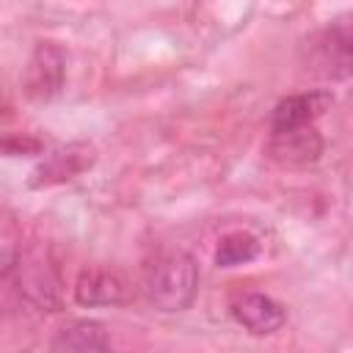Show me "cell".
Instances as JSON below:
<instances>
[{"instance_id":"cell-7","label":"cell","mask_w":353,"mask_h":353,"mask_svg":"<svg viewBox=\"0 0 353 353\" xmlns=\"http://www.w3.org/2000/svg\"><path fill=\"white\" fill-rule=\"evenodd\" d=\"M130 298V281L113 268H85L74 284L80 306H116Z\"/></svg>"},{"instance_id":"cell-4","label":"cell","mask_w":353,"mask_h":353,"mask_svg":"<svg viewBox=\"0 0 353 353\" xmlns=\"http://www.w3.org/2000/svg\"><path fill=\"white\" fill-rule=\"evenodd\" d=\"M323 146H325L323 135L312 124V127H298V130H287V132H270L265 152L279 165L301 168V165L317 163L323 154Z\"/></svg>"},{"instance_id":"cell-6","label":"cell","mask_w":353,"mask_h":353,"mask_svg":"<svg viewBox=\"0 0 353 353\" xmlns=\"http://www.w3.org/2000/svg\"><path fill=\"white\" fill-rule=\"evenodd\" d=\"M334 105V94L325 88L303 91L281 99L270 113V132H287L298 127H312L317 116H323Z\"/></svg>"},{"instance_id":"cell-9","label":"cell","mask_w":353,"mask_h":353,"mask_svg":"<svg viewBox=\"0 0 353 353\" xmlns=\"http://www.w3.org/2000/svg\"><path fill=\"white\" fill-rule=\"evenodd\" d=\"M50 353H110V339L97 320H72L50 342Z\"/></svg>"},{"instance_id":"cell-1","label":"cell","mask_w":353,"mask_h":353,"mask_svg":"<svg viewBox=\"0 0 353 353\" xmlns=\"http://www.w3.org/2000/svg\"><path fill=\"white\" fill-rule=\"evenodd\" d=\"M199 290V265L188 251L165 248L146 259L141 270V292L160 312H182Z\"/></svg>"},{"instance_id":"cell-5","label":"cell","mask_w":353,"mask_h":353,"mask_svg":"<svg viewBox=\"0 0 353 353\" xmlns=\"http://www.w3.org/2000/svg\"><path fill=\"white\" fill-rule=\"evenodd\" d=\"M229 312L245 331H251L256 336L279 331L287 320V309L265 292H240V295H234L232 303H229Z\"/></svg>"},{"instance_id":"cell-10","label":"cell","mask_w":353,"mask_h":353,"mask_svg":"<svg viewBox=\"0 0 353 353\" xmlns=\"http://www.w3.org/2000/svg\"><path fill=\"white\" fill-rule=\"evenodd\" d=\"M259 256V240L248 232H232L223 234L215 248V265L218 268H237Z\"/></svg>"},{"instance_id":"cell-2","label":"cell","mask_w":353,"mask_h":353,"mask_svg":"<svg viewBox=\"0 0 353 353\" xmlns=\"http://www.w3.org/2000/svg\"><path fill=\"white\" fill-rule=\"evenodd\" d=\"M303 63L331 80L353 74V11L336 14L303 41Z\"/></svg>"},{"instance_id":"cell-3","label":"cell","mask_w":353,"mask_h":353,"mask_svg":"<svg viewBox=\"0 0 353 353\" xmlns=\"http://www.w3.org/2000/svg\"><path fill=\"white\" fill-rule=\"evenodd\" d=\"M63 77H66V55H63V50L55 47L52 41L36 44V50H33L28 66H25V74H22L25 94L30 99H36V102H47L61 91Z\"/></svg>"},{"instance_id":"cell-8","label":"cell","mask_w":353,"mask_h":353,"mask_svg":"<svg viewBox=\"0 0 353 353\" xmlns=\"http://www.w3.org/2000/svg\"><path fill=\"white\" fill-rule=\"evenodd\" d=\"M91 163H94V149L88 143L61 146V149L50 152L47 160L33 171L30 185L41 188V185H55V182H63V179H74L77 174L91 168Z\"/></svg>"}]
</instances>
